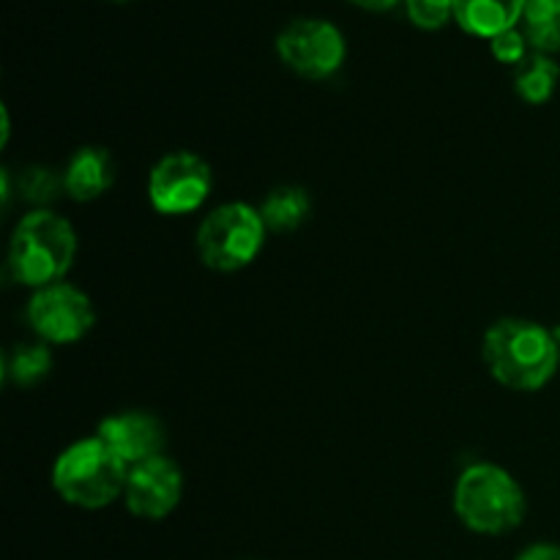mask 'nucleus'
<instances>
[{
  "mask_svg": "<svg viewBox=\"0 0 560 560\" xmlns=\"http://www.w3.org/2000/svg\"><path fill=\"white\" fill-rule=\"evenodd\" d=\"M490 375L512 392H541L560 366V339L556 331L525 317H503L492 323L481 342Z\"/></svg>",
  "mask_w": 560,
  "mask_h": 560,
  "instance_id": "obj_1",
  "label": "nucleus"
},
{
  "mask_svg": "<svg viewBox=\"0 0 560 560\" xmlns=\"http://www.w3.org/2000/svg\"><path fill=\"white\" fill-rule=\"evenodd\" d=\"M77 257V233L69 219L55 211H31L16 222L9 241L11 279L22 288L42 290L63 282Z\"/></svg>",
  "mask_w": 560,
  "mask_h": 560,
  "instance_id": "obj_2",
  "label": "nucleus"
},
{
  "mask_svg": "<svg viewBox=\"0 0 560 560\" xmlns=\"http://www.w3.org/2000/svg\"><path fill=\"white\" fill-rule=\"evenodd\" d=\"M454 514L468 530L481 536L512 534L528 514L520 481L495 463H474L454 485Z\"/></svg>",
  "mask_w": 560,
  "mask_h": 560,
  "instance_id": "obj_3",
  "label": "nucleus"
},
{
  "mask_svg": "<svg viewBox=\"0 0 560 560\" xmlns=\"http://www.w3.org/2000/svg\"><path fill=\"white\" fill-rule=\"evenodd\" d=\"M129 470V465L102 438H82L55 459L52 490L69 506L96 512L124 498Z\"/></svg>",
  "mask_w": 560,
  "mask_h": 560,
  "instance_id": "obj_4",
  "label": "nucleus"
},
{
  "mask_svg": "<svg viewBox=\"0 0 560 560\" xmlns=\"http://www.w3.org/2000/svg\"><path fill=\"white\" fill-rule=\"evenodd\" d=\"M268 228L260 208L249 202H224L200 222L195 235L202 266L219 273H233L252 266L266 246Z\"/></svg>",
  "mask_w": 560,
  "mask_h": 560,
  "instance_id": "obj_5",
  "label": "nucleus"
},
{
  "mask_svg": "<svg viewBox=\"0 0 560 560\" xmlns=\"http://www.w3.org/2000/svg\"><path fill=\"white\" fill-rule=\"evenodd\" d=\"M277 55L304 80H328L342 69L348 44L334 22L306 16L282 27L277 36Z\"/></svg>",
  "mask_w": 560,
  "mask_h": 560,
  "instance_id": "obj_6",
  "label": "nucleus"
},
{
  "mask_svg": "<svg viewBox=\"0 0 560 560\" xmlns=\"http://www.w3.org/2000/svg\"><path fill=\"white\" fill-rule=\"evenodd\" d=\"M213 189L211 164L191 151L159 159L148 173V200L164 217H186L202 208Z\"/></svg>",
  "mask_w": 560,
  "mask_h": 560,
  "instance_id": "obj_7",
  "label": "nucleus"
},
{
  "mask_svg": "<svg viewBox=\"0 0 560 560\" xmlns=\"http://www.w3.org/2000/svg\"><path fill=\"white\" fill-rule=\"evenodd\" d=\"M27 323L44 345H74L96 323V310L85 290L71 282H55L33 290L27 301Z\"/></svg>",
  "mask_w": 560,
  "mask_h": 560,
  "instance_id": "obj_8",
  "label": "nucleus"
},
{
  "mask_svg": "<svg viewBox=\"0 0 560 560\" xmlns=\"http://www.w3.org/2000/svg\"><path fill=\"white\" fill-rule=\"evenodd\" d=\"M180 498H184V470L167 454L145 459L129 470L124 503L135 517L159 523L178 509Z\"/></svg>",
  "mask_w": 560,
  "mask_h": 560,
  "instance_id": "obj_9",
  "label": "nucleus"
},
{
  "mask_svg": "<svg viewBox=\"0 0 560 560\" xmlns=\"http://www.w3.org/2000/svg\"><path fill=\"white\" fill-rule=\"evenodd\" d=\"M96 438H102L129 468L145 459L162 457L167 446V430L162 419L148 410H120L98 421Z\"/></svg>",
  "mask_w": 560,
  "mask_h": 560,
  "instance_id": "obj_10",
  "label": "nucleus"
},
{
  "mask_svg": "<svg viewBox=\"0 0 560 560\" xmlns=\"http://www.w3.org/2000/svg\"><path fill=\"white\" fill-rule=\"evenodd\" d=\"M66 195L74 202H93L115 184L113 153L102 145H85L74 151L63 170Z\"/></svg>",
  "mask_w": 560,
  "mask_h": 560,
  "instance_id": "obj_11",
  "label": "nucleus"
},
{
  "mask_svg": "<svg viewBox=\"0 0 560 560\" xmlns=\"http://www.w3.org/2000/svg\"><path fill=\"white\" fill-rule=\"evenodd\" d=\"M528 0H454V22L468 36L495 38L523 22Z\"/></svg>",
  "mask_w": 560,
  "mask_h": 560,
  "instance_id": "obj_12",
  "label": "nucleus"
},
{
  "mask_svg": "<svg viewBox=\"0 0 560 560\" xmlns=\"http://www.w3.org/2000/svg\"><path fill=\"white\" fill-rule=\"evenodd\" d=\"M312 197L301 186H277L260 202V217L268 233H293L310 219Z\"/></svg>",
  "mask_w": 560,
  "mask_h": 560,
  "instance_id": "obj_13",
  "label": "nucleus"
},
{
  "mask_svg": "<svg viewBox=\"0 0 560 560\" xmlns=\"http://www.w3.org/2000/svg\"><path fill=\"white\" fill-rule=\"evenodd\" d=\"M560 82V66L552 55L530 52L523 63L514 71V91L523 102L534 104H547L558 91Z\"/></svg>",
  "mask_w": 560,
  "mask_h": 560,
  "instance_id": "obj_14",
  "label": "nucleus"
},
{
  "mask_svg": "<svg viewBox=\"0 0 560 560\" xmlns=\"http://www.w3.org/2000/svg\"><path fill=\"white\" fill-rule=\"evenodd\" d=\"M523 33L534 52H560V0H528L523 14Z\"/></svg>",
  "mask_w": 560,
  "mask_h": 560,
  "instance_id": "obj_15",
  "label": "nucleus"
},
{
  "mask_svg": "<svg viewBox=\"0 0 560 560\" xmlns=\"http://www.w3.org/2000/svg\"><path fill=\"white\" fill-rule=\"evenodd\" d=\"M52 372V353L44 342L14 345L5 353V381L20 388H33Z\"/></svg>",
  "mask_w": 560,
  "mask_h": 560,
  "instance_id": "obj_16",
  "label": "nucleus"
},
{
  "mask_svg": "<svg viewBox=\"0 0 560 560\" xmlns=\"http://www.w3.org/2000/svg\"><path fill=\"white\" fill-rule=\"evenodd\" d=\"M16 195L22 202L33 206V211H47L60 195H66L63 173H55L52 167H42V164H33L20 173L14 184Z\"/></svg>",
  "mask_w": 560,
  "mask_h": 560,
  "instance_id": "obj_17",
  "label": "nucleus"
},
{
  "mask_svg": "<svg viewBox=\"0 0 560 560\" xmlns=\"http://www.w3.org/2000/svg\"><path fill=\"white\" fill-rule=\"evenodd\" d=\"M405 11L421 31H441L454 20V0H405Z\"/></svg>",
  "mask_w": 560,
  "mask_h": 560,
  "instance_id": "obj_18",
  "label": "nucleus"
},
{
  "mask_svg": "<svg viewBox=\"0 0 560 560\" xmlns=\"http://www.w3.org/2000/svg\"><path fill=\"white\" fill-rule=\"evenodd\" d=\"M528 38L520 27H512V31H503L498 33L495 38H490V52L498 63H506V66H520L525 58H528Z\"/></svg>",
  "mask_w": 560,
  "mask_h": 560,
  "instance_id": "obj_19",
  "label": "nucleus"
},
{
  "mask_svg": "<svg viewBox=\"0 0 560 560\" xmlns=\"http://www.w3.org/2000/svg\"><path fill=\"white\" fill-rule=\"evenodd\" d=\"M514 560H560V545H552V541H536V545L525 547Z\"/></svg>",
  "mask_w": 560,
  "mask_h": 560,
  "instance_id": "obj_20",
  "label": "nucleus"
},
{
  "mask_svg": "<svg viewBox=\"0 0 560 560\" xmlns=\"http://www.w3.org/2000/svg\"><path fill=\"white\" fill-rule=\"evenodd\" d=\"M348 3L359 5V9L364 11H377V14H381V11L394 9L397 3H405V0H348Z\"/></svg>",
  "mask_w": 560,
  "mask_h": 560,
  "instance_id": "obj_21",
  "label": "nucleus"
},
{
  "mask_svg": "<svg viewBox=\"0 0 560 560\" xmlns=\"http://www.w3.org/2000/svg\"><path fill=\"white\" fill-rule=\"evenodd\" d=\"M115 3H126V0H115Z\"/></svg>",
  "mask_w": 560,
  "mask_h": 560,
  "instance_id": "obj_22",
  "label": "nucleus"
},
{
  "mask_svg": "<svg viewBox=\"0 0 560 560\" xmlns=\"http://www.w3.org/2000/svg\"><path fill=\"white\" fill-rule=\"evenodd\" d=\"M556 334H558V339H560V331H556Z\"/></svg>",
  "mask_w": 560,
  "mask_h": 560,
  "instance_id": "obj_23",
  "label": "nucleus"
}]
</instances>
